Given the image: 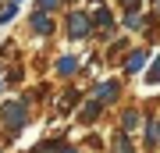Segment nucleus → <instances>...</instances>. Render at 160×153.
<instances>
[{
	"label": "nucleus",
	"instance_id": "obj_1",
	"mask_svg": "<svg viewBox=\"0 0 160 153\" xmlns=\"http://www.w3.org/2000/svg\"><path fill=\"white\" fill-rule=\"evenodd\" d=\"M4 118H7L11 128H18V125L25 121V107H22V103H7V107H4Z\"/></svg>",
	"mask_w": 160,
	"mask_h": 153
},
{
	"label": "nucleus",
	"instance_id": "obj_2",
	"mask_svg": "<svg viewBox=\"0 0 160 153\" xmlns=\"http://www.w3.org/2000/svg\"><path fill=\"white\" fill-rule=\"evenodd\" d=\"M68 22H71L68 28H71V36H75V39H78V36H86V32H89V22H86V14H71Z\"/></svg>",
	"mask_w": 160,
	"mask_h": 153
},
{
	"label": "nucleus",
	"instance_id": "obj_3",
	"mask_svg": "<svg viewBox=\"0 0 160 153\" xmlns=\"http://www.w3.org/2000/svg\"><path fill=\"white\" fill-rule=\"evenodd\" d=\"M32 22H36V32H43V36L50 32V18H46V14H36Z\"/></svg>",
	"mask_w": 160,
	"mask_h": 153
},
{
	"label": "nucleus",
	"instance_id": "obj_4",
	"mask_svg": "<svg viewBox=\"0 0 160 153\" xmlns=\"http://www.w3.org/2000/svg\"><path fill=\"white\" fill-rule=\"evenodd\" d=\"M142 61H146V54L139 50V54H132V61H128V71H139L142 68Z\"/></svg>",
	"mask_w": 160,
	"mask_h": 153
},
{
	"label": "nucleus",
	"instance_id": "obj_5",
	"mask_svg": "<svg viewBox=\"0 0 160 153\" xmlns=\"http://www.w3.org/2000/svg\"><path fill=\"white\" fill-rule=\"evenodd\" d=\"M96 114H100V103H89V107L82 110V121H92V118H96Z\"/></svg>",
	"mask_w": 160,
	"mask_h": 153
},
{
	"label": "nucleus",
	"instance_id": "obj_6",
	"mask_svg": "<svg viewBox=\"0 0 160 153\" xmlns=\"http://www.w3.org/2000/svg\"><path fill=\"white\" fill-rule=\"evenodd\" d=\"M146 82H149V85H157V82H160V61L153 64V68H149V75H146Z\"/></svg>",
	"mask_w": 160,
	"mask_h": 153
},
{
	"label": "nucleus",
	"instance_id": "obj_7",
	"mask_svg": "<svg viewBox=\"0 0 160 153\" xmlns=\"http://www.w3.org/2000/svg\"><path fill=\"white\" fill-rule=\"evenodd\" d=\"M114 93H118V85H114V82H107V85H100V96H103V100H110V96H114Z\"/></svg>",
	"mask_w": 160,
	"mask_h": 153
},
{
	"label": "nucleus",
	"instance_id": "obj_8",
	"mask_svg": "<svg viewBox=\"0 0 160 153\" xmlns=\"http://www.w3.org/2000/svg\"><path fill=\"white\" fill-rule=\"evenodd\" d=\"M61 71H64V75L75 71V61H71V57H64V61H61Z\"/></svg>",
	"mask_w": 160,
	"mask_h": 153
},
{
	"label": "nucleus",
	"instance_id": "obj_9",
	"mask_svg": "<svg viewBox=\"0 0 160 153\" xmlns=\"http://www.w3.org/2000/svg\"><path fill=\"white\" fill-rule=\"evenodd\" d=\"M118 153H132V146H128L125 135H118Z\"/></svg>",
	"mask_w": 160,
	"mask_h": 153
},
{
	"label": "nucleus",
	"instance_id": "obj_10",
	"mask_svg": "<svg viewBox=\"0 0 160 153\" xmlns=\"http://www.w3.org/2000/svg\"><path fill=\"white\" fill-rule=\"evenodd\" d=\"M135 121H139V114H135V110H128V114H125V128H132Z\"/></svg>",
	"mask_w": 160,
	"mask_h": 153
},
{
	"label": "nucleus",
	"instance_id": "obj_11",
	"mask_svg": "<svg viewBox=\"0 0 160 153\" xmlns=\"http://www.w3.org/2000/svg\"><path fill=\"white\" fill-rule=\"evenodd\" d=\"M64 153H75V150H64Z\"/></svg>",
	"mask_w": 160,
	"mask_h": 153
}]
</instances>
